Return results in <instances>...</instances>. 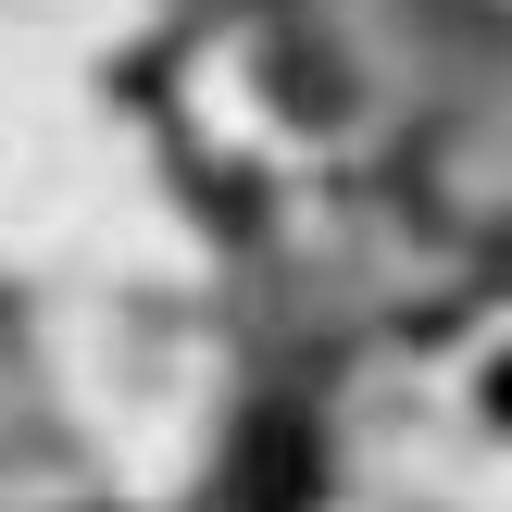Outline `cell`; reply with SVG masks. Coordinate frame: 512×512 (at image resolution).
Masks as SVG:
<instances>
[{
    "label": "cell",
    "instance_id": "6da1fadb",
    "mask_svg": "<svg viewBox=\"0 0 512 512\" xmlns=\"http://www.w3.org/2000/svg\"><path fill=\"white\" fill-rule=\"evenodd\" d=\"M225 488H238V512H313V425L300 413H250Z\"/></svg>",
    "mask_w": 512,
    "mask_h": 512
}]
</instances>
